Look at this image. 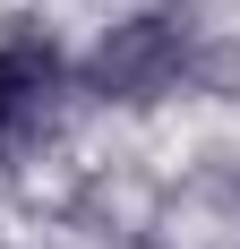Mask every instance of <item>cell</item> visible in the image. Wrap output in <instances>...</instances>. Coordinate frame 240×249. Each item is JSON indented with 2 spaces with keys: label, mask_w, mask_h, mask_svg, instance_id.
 Here are the masks:
<instances>
[{
  "label": "cell",
  "mask_w": 240,
  "mask_h": 249,
  "mask_svg": "<svg viewBox=\"0 0 240 249\" xmlns=\"http://www.w3.org/2000/svg\"><path fill=\"white\" fill-rule=\"evenodd\" d=\"M197 35L206 26L171 0H146L129 18H112L86 52H69V86L103 112H146V103H171L189 95V60H197Z\"/></svg>",
  "instance_id": "cell-1"
},
{
  "label": "cell",
  "mask_w": 240,
  "mask_h": 249,
  "mask_svg": "<svg viewBox=\"0 0 240 249\" xmlns=\"http://www.w3.org/2000/svg\"><path fill=\"white\" fill-rule=\"evenodd\" d=\"M69 52L51 26H0V163H17L34 138L51 129V112L69 103Z\"/></svg>",
  "instance_id": "cell-2"
}]
</instances>
